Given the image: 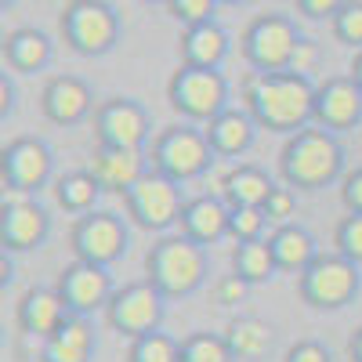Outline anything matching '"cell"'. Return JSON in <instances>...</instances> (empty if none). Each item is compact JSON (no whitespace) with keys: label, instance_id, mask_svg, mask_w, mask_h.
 Returning <instances> with one entry per match:
<instances>
[{"label":"cell","instance_id":"1","mask_svg":"<svg viewBox=\"0 0 362 362\" xmlns=\"http://www.w3.org/2000/svg\"><path fill=\"white\" fill-rule=\"evenodd\" d=\"M243 109L257 124V131L272 134H300L312 127V109H315V83L297 76V73H250L243 83Z\"/></svg>","mask_w":362,"mask_h":362},{"label":"cell","instance_id":"2","mask_svg":"<svg viewBox=\"0 0 362 362\" xmlns=\"http://www.w3.org/2000/svg\"><path fill=\"white\" fill-rule=\"evenodd\" d=\"M344 148L337 134L322 127H308L283 141L279 148V177L286 189L297 192H322L329 185H341L344 177Z\"/></svg>","mask_w":362,"mask_h":362},{"label":"cell","instance_id":"3","mask_svg":"<svg viewBox=\"0 0 362 362\" xmlns=\"http://www.w3.org/2000/svg\"><path fill=\"white\" fill-rule=\"evenodd\" d=\"M210 272V254L185 235H160L145 254V283L163 300L192 297Z\"/></svg>","mask_w":362,"mask_h":362},{"label":"cell","instance_id":"4","mask_svg":"<svg viewBox=\"0 0 362 362\" xmlns=\"http://www.w3.org/2000/svg\"><path fill=\"white\" fill-rule=\"evenodd\" d=\"M214 160L218 156L206 141V131L196 127V124H185V119L156 131L153 145H148V167L163 177H170V181H177V185L203 177L214 167Z\"/></svg>","mask_w":362,"mask_h":362},{"label":"cell","instance_id":"5","mask_svg":"<svg viewBox=\"0 0 362 362\" xmlns=\"http://www.w3.org/2000/svg\"><path fill=\"white\" fill-rule=\"evenodd\" d=\"M297 44H300L297 22L283 11H264L247 22L243 37H239V54L254 73L272 76V73H290Z\"/></svg>","mask_w":362,"mask_h":362},{"label":"cell","instance_id":"6","mask_svg":"<svg viewBox=\"0 0 362 362\" xmlns=\"http://www.w3.org/2000/svg\"><path fill=\"white\" fill-rule=\"evenodd\" d=\"M58 33L73 54H109L119 44V11L105 0H69L58 11Z\"/></svg>","mask_w":362,"mask_h":362},{"label":"cell","instance_id":"7","mask_svg":"<svg viewBox=\"0 0 362 362\" xmlns=\"http://www.w3.org/2000/svg\"><path fill=\"white\" fill-rule=\"evenodd\" d=\"M167 102L185 124L206 127L228 109V80L221 69H189L177 66L167 80Z\"/></svg>","mask_w":362,"mask_h":362},{"label":"cell","instance_id":"8","mask_svg":"<svg viewBox=\"0 0 362 362\" xmlns=\"http://www.w3.org/2000/svg\"><path fill=\"white\" fill-rule=\"evenodd\" d=\"M362 290V272L348 257L334 254H319L305 272L297 276V293L312 312H341Z\"/></svg>","mask_w":362,"mask_h":362},{"label":"cell","instance_id":"9","mask_svg":"<svg viewBox=\"0 0 362 362\" xmlns=\"http://www.w3.org/2000/svg\"><path fill=\"white\" fill-rule=\"evenodd\" d=\"M185 196H181V185L156 170H148L131 192H124V206L127 218L145 228V232H167L170 225L181 221V210H185Z\"/></svg>","mask_w":362,"mask_h":362},{"label":"cell","instance_id":"10","mask_svg":"<svg viewBox=\"0 0 362 362\" xmlns=\"http://www.w3.org/2000/svg\"><path fill=\"white\" fill-rule=\"evenodd\" d=\"M131 232L124 225V218L112 214V210H95V214H83L73 221L69 232V247L76 254V261L95 264V268H109L127 254Z\"/></svg>","mask_w":362,"mask_h":362},{"label":"cell","instance_id":"11","mask_svg":"<svg viewBox=\"0 0 362 362\" xmlns=\"http://www.w3.org/2000/svg\"><path fill=\"white\" fill-rule=\"evenodd\" d=\"M51 174H54V153L44 138L22 134L8 141L4 153H0V181H4L8 192H22L37 199V192L51 181Z\"/></svg>","mask_w":362,"mask_h":362},{"label":"cell","instance_id":"12","mask_svg":"<svg viewBox=\"0 0 362 362\" xmlns=\"http://www.w3.org/2000/svg\"><path fill=\"white\" fill-rule=\"evenodd\" d=\"M105 322H109V329H116V334L127 337V341L156 334L160 322H163V297L145 279L141 283H124V286H116V293L109 297Z\"/></svg>","mask_w":362,"mask_h":362},{"label":"cell","instance_id":"13","mask_svg":"<svg viewBox=\"0 0 362 362\" xmlns=\"http://www.w3.org/2000/svg\"><path fill=\"white\" fill-rule=\"evenodd\" d=\"M95 138L109 148H138L148 153L153 145V116L134 98H105L95 109Z\"/></svg>","mask_w":362,"mask_h":362},{"label":"cell","instance_id":"14","mask_svg":"<svg viewBox=\"0 0 362 362\" xmlns=\"http://www.w3.org/2000/svg\"><path fill=\"white\" fill-rule=\"evenodd\" d=\"M58 297L66 300L69 315H80V319H90L95 312H105L109 297L116 293L112 279H109V268H95V264H83V261H73L58 272V283H54Z\"/></svg>","mask_w":362,"mask_h":362},{"label":"cell","instance_id":"15","mask_svg":"<svg viewBox=\"0 0 362 362\" xmlns=\"http://www.w3.org/2000/svg\"><path fill=\"white\" fill-rule=\"evenodd\" d=\"M362 124V90L355 80L344 76H326L315 83V109H312V127H322L329 134L355 131Z\"/></svg>","mask_w":362,"mask_h":362},{"label":"cell","instance_id":"16","mask_svg":"<svg viewBox=\"0 0 362 362\" xmlns=\"http://www.w3.org/2000/svg\"><path fill=\"white\" fill-rule=\"evenodd\" d=\"M69 319L73 315H69L66 300L58 297L54 286H33V290H25L22 300H18V308H15V322L22 329V337L37 341V344L51 341Z\"/></svg>","mask_w":362,"mask_h":362},{"label":"cell","instance_id":"17","mask_svg":"<svg viewBox=\"0 0 362 362\" xmlns=\"http://www.w3.org/2000/svg\"><path fill=\"white\" fill-rule=\"evenodd\" d=\"M95 109V98H90V87L80 76L69 73H58L44 83L40 90V112L47 116V124L54 127H76L90 116Z\"/></svg>","mask_w":362,"mask_h":362},{"label":"cell","instance_id":"18","mask_svg":"<svg viewBox=\"0 0 362 362\" xmlns=\"http://www.w3.org/2000/svg\"><path fill=\"white\" fill-rule=\"evenodd\" d=\"M47 235H51V218L37 199L0 206V247H4V254L37 250L44 247Z\"/></svg>","mask_w":362,"mask_h":362},{"label":"cell","instance_id":"19","mask_svg":"<svg viewBox=\"0 0 362 362\" xmlns=\"http://www.w3.org/2000/svg\"><path fill=\"white\" fill-rule=\"evenodd\" d=\"M87 170L95 174V181L102 185V192L124 196V192H131L153 167H148V153H138V148H109V145H98L95 153H90Z\"/></svg>","mask_w":362,"mask_h":362},{"label":"cell","instance_id":"20","mask_svg":"<svg viewBox=\"0 0 362 362\" xmlns=\"http://www.w3.org/2000/svg\"><path fill=\"white\" fill-rule=\"evenodd\" d=\"M228 218H232V206L221 196H192L181 210V221H177V235L192 239L203 250L221 243L228 235Z\"/></svg>","mask_w":362,"mask_h":362},{"label":"cell","instance_id":"21","mask_svg":"<svg viewBox=\"0 0 362 362\" xmlns=\"http://www.w3.org/2000/svg\"><path fill=\"white\" fill-rule=\"evenodd\" d=\"M228 51H232V40H228L221 22L189 25L177 33V58L189 69H221Z\"/></svg>","mask_w":362,"mask_h":362},{"label":"cell","instance_id":"22","mask_svg":"<svg viewBox=\"0 0 362 362\" xmlns=\"http://www.w3.org/2000/svg\"><path fill=\"white\" fill-rule=\"evenodd\" d=\"M203 131H206V141L218 160H235V156L250 153V145L257 138V124L250 119V112L235 109V105H228L218 119H210Z\"/></svg>","mask_w":362,"mask_h":362},{"label":"cell","instance_id":"23","mask_svg":"<svg viewBox=\"0 0 362 362\" xmlns=\"http://www.w3.org/2000/svg\"><path fill=\"white\" fill-rule=\"evenodd\" d=\"M276 181H272L257 163H235L221 174L218 181V196L232 206V210H243V206H264Z\"/></svg>","mask_w":362,"mask_h":362},{"label":"cell","instance_id":"24","mask_svg":"<svg viewBox=\"0 0 362 362\" xmlns=\"http://www.w3.org/2000/svg\"><path fill=\"white\" fill-rule=\"evenodd\" d=\"M51 58H54V44L37 25H18L4 37V62L15 73H25V76L40 73L51 66Z\"/></svg>","mask_w":362,"mask_h":362},{"label":"cell","instance_id":"25","mask_svg":"<svg viewBox=\"0 0 362 362\" xmlns=\"http://www.w3.org/2000/svg\"><path fill=\"white\" fill-rule=\"evenodd\" d=\"M268 250H272V261H276L279 272H293L300 276L315 257H319V247H315V235L305 228V225H279L268 232Z\"/></svg>","mask_w":362,"mask_h":362},{"label":"cell","instance_id":"26","mask_svg":"<svg viewBox=\"0 0 362 362\" xmlns=\"http://www.w3.org/2000/svg\"><path fill=\"white\" fill-rule=\"evenodd\" d=\"M95 355V326L73 315L51 341L40 344V362H90Z\"/></svg>","mask_w":362,"mask_h":362},{"label":"cell","instance_id":"27","mask_svg":"<svg viewBox=\"0 0 362 362\" xmlns=\"http://www.w3.org/2000/svg\"><path fill=\"white\" fill-rule=\"evenodd\" d=\"M98 196H102V185L95 181L90 170H69L62 177H54V199L66 214H95L98 210Z\"/></svg>","mask_w":362,"mask_h":362},{"label":"cell","instance_id":"28","mask_svg":"<svg viewBox=\"0 0 362 362\" xmlns=\"http://www.w3.org/2000/svg\"><path fill=\"white\" fill-rule=\"evenodd\" d=\"M225 341L232 358H261L272 344V326L257 315H239L225 326Z\"/></svg>","mask_w":362,"mask_h":362},{"label":"cell","instance_id":"29","mask_svg":"<svg viewBox=\"0 0 362 362\" xmlns=\"http://www.w3.org/2000/svg\"><path fill=\"white\" fill-rule=\"evenodd\" d=\"M276 272L279 268H276V261H272L268 239H261V243H239V247H232V276H239L247 286L268 283Z\"/></svg>","mask_w":362,"mask_h":362},{"label":"cell","instance_id":"30","mask_svg":"<svg viewBox=\"0 0 362 362\" xmlns=\"http://www.w3.org/2000/svg\"><path fill=\"white\" fill-rule=\"evenodd\" d=\"M181 362H235L228 351L225 334H210V329H196L181 341Z\"/></svg>","mask_w":362,"mask_h":362},{"label":"cell","instance_id":"31","mask_svg":"<svg viewBox=\"0 0 362 362\" xmlns=\"http://www.w3.org/2000/svg\"><path fill=\"white\" fill-rule=\"evenodd\" d=\"M127 362H181V341H174L170 334H145L138 341H131L127 348Z\"/></svg>","mask_w":362,"mask_h":362},{"label":"cell","instance_id":"32","mask_svg":"<svg viewBox=\"0 0 362 362\" xmlns=\"http://www.w3.org/2000/svg\"><path fill=\"white\" fill-rule=\"evenodd\" d=\"M268 225H272V221L264 218L261 206L232 210V218H228V239H232L235 247H239V243H261V239H268V235H264Z\"/></svg>","mask_w":362,"mask_h":362},{"label":"cell","instance_id":"33","mask_svg":"<svg viewBox=\"0 0 362 362\" xmlns=\"http://www.w3.org/2000/svg\"><path fill=\"white\" fill-rule=\"evenodd\" d=\"M329 29H334L337 44L351 47V54L362 51V0H344L341 11L334 15V22H329Z\"/></svg>","mask_w":362,"mask_h":362},{"label":"cell","instance_id":"34","mask_svg":"<svg viewBox=\"0 0 362 362\" xmlns=\"http://www.w3.org/2000/svg\"><path fill=\"white\" fill-rule=\"evenodd\" d=\"M334 247L341 257H348L351 264L362 268V214H348L337 221L334 228Z\"/></svg>","mask_w":362,"mask_h":362},{"label":"cell","instance_id":"35","mask_svg":"<svg viewBox=\"0 0 362 362\" xmlns=\"http://www.w3.org/2000/svg\"><path fill=\"white\" fill-rule=\"evenodd\" d=\"M218 4L214 0H167V15L181 22V29L189 25H203V22H218L214 18Z\"/></svg>","mask_w":362,"mask_h":362},{"label":"cell","instance_id":"36","mask_svg":"<svg viewBox=\"0 0 362 362\" xmlns=\"http://www.w3.org/2000/svg\"><path fill=\"white\" fill-rule=\"evenodd\" d=\"M264 210V218L272 221V225H293V214H297V192L293 189H286V185H276L272 189V196H268V203L261 206Z\"/></svg>","mask_w":362,"mask_h":362},{"label":"cell","instance_id":"37","mask_svg":"<svg viewBox=\"0 0 362 362\" xmlns=\"http://www.w3.org/2000/svg\"><path fill=\"white\" fill-rule=\"evenodd\" d=\"M319 66H322V47H319V40L300 37V44H297V51H293V62H290V73L312 80V73H319Z\"/></svg>","mask_w":362,"mask_h":362},{"label":"cell","instance_id":"38","mask_svg":"<svg viewBox=\"0 0 362 362\" xmlns=\"http://www.w3.org/2000/svg\"><path fill=\"white\" fill-rule=\"evenodd\" d=\"M247 283L239 279V276H221L214 286H210V293H214V300L221 308H235V305H243V297H247Z\"/></svg>","mask_w":362,"mask_h":362},{"label":"cell","instance_id":"39","mask_svg":"<svg viewBox=\"0 0 362 362\" xmlns=\"http://www.w3.org/2000/svg\"><path fill=\"white\" fill-rule=\"evenodd\" d=\"M283 362H329V348H326L322 341L305 337V341H293V344L286 348Z\"/></svg>","mask_w":362,"mask_h":362},{"label":"cell","instance_id":"40","mask_svg":"<svg viewBox=\"0 0 362 362\" xmlns=\"http://www.w3.org/2000/svg\"><path fill=\"white\" fill-rule=\"evenodd\" d=\"M341 203L348 214H362V167H355L341 177Z\"/></svg>","mask_w":362,"mask_h":362},{"label":"cell","instance_id":"41","mask_svg":"<svg viewBox=\"0 0 362 362\" xmlns=\"http://www.w3.org/2000/svg\"><path fill=\"white\" fill-rule=\"evenodd\" d=\"M297 11L305 15V18H312V22H334V15L341 11V4L337 0H297Z\"/></svg>","mask_w":362,"mask_h":362},{"label":"cell","instance_id":"42","mask_svg":"<svg viewBox=\"0 0 362 362\" xmlns=\"http://www.w3.org/2000/svg\"><path fill=\"white\" fill-rule=\"evenodd\" d=\"M11 109H15V83L4 73V76H0V116H8Z\"/></svg>","mask_w":362,"mask_h":362},{"label":"cell","instance_id":"43","mask_svg":"<svg viewBox=\"0 0 362 362\" xmlns=\"http://www.w3.org/2000/svg\"><path fill=\"white\" fill-rule=\"evenodd\" d=\"M348 355H351V362H362V326H358V329H351V341H348Z\"/></svg>","mask_w":362,"mask_h":362},{"label":"cell","instance_id":"44","mask_svg":"<svg viewBox=\"0 0 362 362\" xmlns=\"http://www.w3.org/2000/svg\"><path fill=\"white\" fill-rule=\"evenodd\" d=\"M348 76L355 80V87L362 90V51H355L351 54V62H348Z\"/></svg>","mask_w":362,"mask_h":362},{"label":"cell","instance_id":"45","mask_svg":"<svg viewBox=\"0 0 362 362\" xmlns=\"http://www.w3.org/2000/svg\"><path fill=\"white\" fill-rule=\"evenodd\" d=\"M0 279L11 283V261H8V257H4V272H0Z\"/></svg>","mask_w":362,"mask_h":362}]
</instances>
